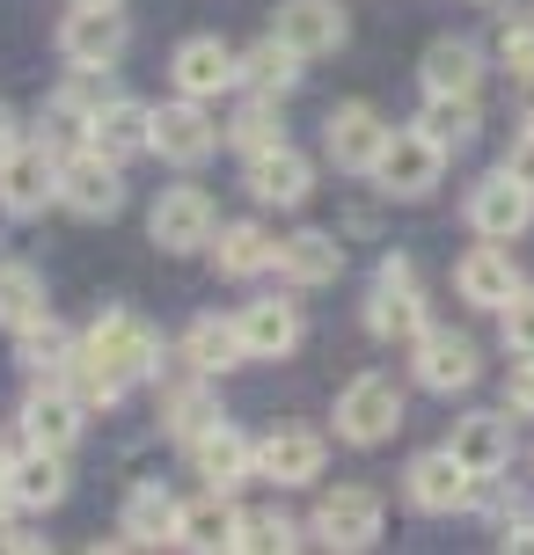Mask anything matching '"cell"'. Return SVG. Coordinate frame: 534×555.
<instances>
[{"instance_id": "obj_38", "label": "cell", "mask_w": 534, "mask_h": 555, "mask_svg": "<svg viewBox=\"0 0 534 555\" xmlns=\"http://www.w3.org/2000/svg\"><path fill=\"white\" fill-rule=\"evenodd\" d=\"M234 548L285 555V548H301V527H293L285 512H242V527H234Z\"/></svg>"}, {"instance_id": "obj_14", "label": "cell", "mask_w": 534, "mask_h": 555, "mask_svg": "<svg viewBox=\"0 0 534 555\" xmlns=\"http://www.w3.org/2000/svg\"><path fill=\"white\" fill-rule=\"evenodd\" d=\"M81 416H88L81 388H66V373H59V380H37V388H29L23 431H29V446H52V453H66V446L81 439Z\"/></svg>"}, {"instance_id": "obj_22", "label": "cell", "mask_w": 534, "mask_h": 555, "mask_svg": "<svg viewBox=\"0 0 534 555\" xmlns=\"http://www.w3.org/2000/svg\"><path fill=\"white\" fill-rule=\"evenodd\" d=\"M88 146H96V154H111V162L147 154V146H154V111L132 103V95H111L103 111L88 117Z\"/></svg>"}, {"instance_id": "obj_33", "label": "cell", "mask_w": 534, "mask_h": 555, "mask_svg": "<svg viewBox=\"0 0 534 555\" xmlns=\"http://www.w3.org/2000/svg\"><path fill=\"white\" fill-rule=\"evenodd\" d=\"M301 66H308V59L293 52V44H279V37H264V44H250V52H242V81H250L256 95H293V81H301Z\"/></svg>"}, {"instance_id": "obj_15", "label": "cell", "mask_w": 534, "mask_h": 555, "mask_svg": "<svg viewBox=\"0 0 534 555\" xmlns=\"http://www.w3.org/2000/svg\"><path fill=\"white\" fill-rule=\"evenodd\" d=\"M176 74V95H191V103H213V95H227V88L242 81V59L227 52L220 37H183L169 59Z\"/></svg>"}, {"instance_id": "obj_47", "label": "cell", "mask_w": 534, "mask_h": 555, "mask_svg": "<svg viewBox=\"0 0 534 555\" xmlns=\"http://www.w3.org/2000/svg\"><path fill=\"white\" fill-rule=\"evenodd\" d=\"M0 475H8V446H0Z\"/></svg>"}, {"instance_id": "obj_3", "label": "cell", "mask_w": 534, "mask_h": 555, "mask_svg": "<svg viewBox=\"0 0 534 555\" xmlns=\"http://www.w3.org/2000/svg\"><path fill=\"white\" fill-rule=\"evenodd\" d=\"M440 176H447V146L418 125H403V132L381 139V162H373V183L389 197H432L440 191Z\"/></svg>"}, {"instance_id": "obj_27", "label": "cell", "mask_w": 534, "mask_h": 555, "mask_svg": "<svg viewBox=\"0 0 534 555\" xmlns=\"http://www.w3.org/2000/svg\"><path fill=\"white\" fill-rule=\"evenodd\" d=\"M418 74H424V95H483V52L469 37H440Z\"/></svg>"}, {"instance_id": "obj_11", "label": "cell", "mask_w": 534, "mask_h": 555, "mask_svg": "<svg viewBox=\"0 0 534 555\" xmlns=\"http://www.w3.org/2000/svg\"><path fill=\"white\" fill-rule=\"evenodd\" d=\"M322 431H308V424H271L264 439H256V475L264 482H279V490H301V482H315L322 475Z\"/></svg>"}, {"instance_id": "obj_43", "label": "cell", "mask_w": 534, "mask_h": 555, "mask_svg": "<svg viewBox=\"0 0 534 555\" xmlns=\"http://www.w3.org/2000/svg\"><path fill=\"white\" fill-rule=\"evenodd\" d=\"M0 548H15V555H29V548H44V541H37V533H23V527H8V533H0Z\"/></svg>"}, {"instance_id": "obj_16", "label": "cell", "mask_w": 534, "mask_h": 555, "mask_svg": "<svg viewBox=\"0 0 534 555\" xmlns=\"http://www.w3.org/2000/svg\"><path fill=\"white\" fill-rule=\"evenodd\" d=\"M271 37H279V44H293L301 59H330V52H344L352 23H344L338 0H285L279 23H271Z\"/></svg>"}, {"instance_id": "obj_34", "label": "cell", "mask_w": 534, "mask_h": 555, "mask_svg": "<svg viewBox=\"0 0 534 555\" xmlns=\"http://www.w3.org/2000/svg\"><path fill=\"white\" fill-rule=\"evenodd\" d=\"M15 359H23L29 373H37V380H59V373L74 365V336L59 330L52 314H37L29 330H15Z\"/></svg>"}, {"instance_id": "obj_5", "label": "cell", "mask_w": 534, "mask_h": 555, "mask_svg": "<svg viewBox=\"0 0 534 555\" xmlns=\"http://www.w3.org/2000/svg\"><path fill=\"white\" fill-rule=\"evenodd\" d=\"M395 431H403V388H395L389 373H359L338 395V439L344 446H381Z\"/></svg>"}, {"instance_id": "obj_18", "label": "cell", "mask_w": 534, "mask_h": 555, "mask_svg": "<svg viewBox=\"0 0 534 555\" xmlns=\"http://www.w3.org/2000/svg\"><path fill=\"white\" fill-rule=\"evenodd\" d=\"M381 139H389V125L373 117V103H338L330 125H322V146H330V162H338L344 176H373Z\"/></svg>"}, {"instance_id": "obj_7", "label": "cell", "mask_w": 534, "mask_h": 555, "mask_svg": "<svg viewBox=\"0 0 534 555\" xmlns=\"http://www.w3.org/2000/svg\"><path fill=\"white\" fill-rule=\"evenodd\" d=\"M59 205H66L74 220H117V205H125V176H117V162L96 154V146L66 154V162H59Z\"/></svg>"}, {"instance_id": "obj_39", "label": "cell", "mask_w": 534, "mask_h": 555, "mask_svg": "<svg viewBox=\"0 0 534 555\" xmlns=\"http://www.w3.org/2000/svg\"><path fill=\"white\" fill-rule=\"evenodd\" d=\"M498 322H506V351H512V359H527V351H534V285H520V293L498 307Z\"/></svg>"}, {"instance_id": "obj_32", "label": "cell", "mask_w": 534, "mask_h": 555, "mask_svg": "<svg viewBox=\"0 0 534 555\" xmlns=\"http://www.w3.org/2000/svg\"><path fill=\"white\" fill-rule=\"evenodd\" d=\"M213 242H220V249H213V263H220V278H256V271H271V263H279V242H271L264 227H250V220L220 227Z\"/></svg>"}, {"instance_id": "obj_35", "label": "cell", "mask_w": 534, "mask_h": 555, "mask_svg": "<svg viewBox=\"0 0 534 555\" xmlns=\"http://www.w3.org/2000/svg\"><path fill=\"white\" fill-rule=\"evenodd\" d=\"M37 314H52L44 307V278L29 263H0V330H29Z\"/></svg>"}, {"instance_id": "obj_26", "label": "cell", "mask_w": 534, "mask_h": 555, "mask_svg": "<svg viewBox=\"0 0 534 555\" xmlns=\"http://www.w3.org/2000/svg\"><path fill=\"white\" fill-rule=\"evenodd\" d=\"M162 424H169L176 439L191 446L198 431H213V424H220V395H213V373H183V380H169V388H162Z\"/></svg>"}, {"instance_id": "obj_36", "label": "cell", "mask_w": 534, "mask_h": 555, "mask_svg": "<svg viewBox=\"0 0 534 555\" xmlns=\"http://www.w3.org/2000/svg\"><path fill=\"white\" fill-rule=\"evenodd\" d=\"M418 132H432L447 154H454V146H469V139H476V95H424Z\"/></svg>"}, {"instance_id": "obj_6", "label": "cell", "mask_w": 534, "mask_h": 555, "mask_svg": "<svg viewBox=\"0 0 534 555\" xmlns=\"http://www.w3.org/2000/svg\"><path fill=\"white\" fill-rule=\"evenodd\" d=\"M125 44H132V29L117 15V0H103V8H81V0H74V15L59 23L66 66H88V74H111L117 59H125Z\"/></svg>"}, {"instance_id": "obj_44", "label": "cell", "mask_w": 534, "mask_h": 555, "mask_svg": "<svg viewBox=\"0 0 534 555\" xmlns=\"http://www.w3.org/2000/svg\"><path fill=\"white\" fill-rule=\"evenodd\" d=\"M15 154V117H8V103H0V162Z\"/></svg>"}, {"instance_id": "obj_25", "label": "cell", "mask_w": 534, "mask_h": 555, "mask_svg": "<svg viewBox=\"0 0 534 555\" xmlns=\"http://www.w3.org/2000/svg\"><path fill=\"white\" fill-rule=\"evenodd\" d=\"M234 330H242V351L250 359H285L301 344V307L293 300H250L234 314Z\"/></svg>"}, {"instance_id": "obj_2", "label": "cell", "mask_w": 534, "mask_h": 555, "mask_svg": "<svg viewBox=\"0 0 534 555\" xmlns=\"http://www.w3.org/2000/svg\"><path fill=\"white\" fill-rule=\"evenodd\" d=\"M315 541L322 548H344L359 555L381 541V527H389V504H381V490H366V482H338V490H322V504H315Z\"/></svg>"}, {"instance_id": "obj_31", "label": "cell", "mask_w": 534, "mask_h": 555, "mask_svg": "<svg viewBox=\"0 0 534 555\" xmlns=\"http://www.w3.org/2000/svg\"><path fill=\"white\" fill-rule=\"evenodd\" d=\"M176 519H183V504H176L162 482H140V490L125 498V548H154V541H176Z\"/></svg>"}, {"instance_id": "obj_8", "label": "cell", "mask_w": 534, "mask_h": 555, "mask_svg": "<svg viewBox=\"0 0 534 555\" xmlns=\"http://www.w3.org/2000/svg\"><path fill=\"white\" fill-rule=\"evenodd\" d=\"M147 234H154V249H205L220 234V212H213V197L198 191V183H176V191L154 197Z\"/></svg>"}, {"instance_id": "obj_40", "label": "cell", "mask_w": 534, "mask_h": 555, "mask_svg": "<svg viewBox=\"0 0 534 555\" xmlns=\"http://www.w3.org/2000/svg\"><path fill=\"white\" fill-rule=\"evenodd\" d=\"M498 66H506L512 81H527V74H534V15L498 29Z\"/></svg>"}, {"instance_id": "obj_23", "label": "cell", "mask_w": 534, "mask_h": 555, "mask_svg": "<svg viewBox=\"0 0 534 555\" xmlns=\"http://www.w3.org/2000/svg\"><path fill=\"white\" fill-rule=\"evenodd\" d=\"M8 498H15V512H52L59 498H66V461H59L52 446H29V453H8Z\"/></svg>"}, {"instance_id": "obj_28", "label": "cell", "mask_w": 534, "mask_h": 555, "mask_svg": "<svg viewBox=\"0 0 534 555\" xmlns=\"http://www.w3.org/2000/svg\"><path fill=\"white\" fill-rule=\"evenodd\" d=\"M279 271L293 278V285H338V278H344V242L308 227V234L279 242Z\"/></svg>"}, {"instance_id": "obj_10", "label": "cell", "mask_w": 534, "mask_h": 555, "mask_svg": "<svg viewBox=\"0 0 534 555\" xmlns=\"http://www.w3.org/2000/svg\"><path fill=\"white\" fill-rule=\"evenodd\" d=\"M403 498L418 504V512H432V519H447V512H469V504H476V475L440 446V453H418V461L403 468Z\"/></svg>"}, {"instance_id": "obj_42", "label": "cell", "mask_w": 534, "mask_h": 555, "mask_svg": "<svg viewBox=\"0 0 534 555\" xmlns=\"http://www.w3.org/2000/svg\"><path fill=\"white\" fill-rule=\"evenodd\" d=\"M506 176H512V183H527V191H534V125H527V132H520V139H512V154H506Z\"/></svg>"}, {"instance_id": "obj_17", "label": "cell", "mask_w": 534, "mask_h": 555, "mask_svg": "<svg viewBox=\"0 0 534 555\" xmlns=\"http://www.w3.org/2000/svg\"><path fill=\"white\" fill-rule=\"evenodd\" d=\"M447 453L476 475V482H498V475L512 468V416H498V410L461 416V424H454V439H447Z\"/></svg>"}, {"instance_id": "obj_21", "label": "cell", "mask_w": 534, "mask_h": 555, "mask_svg": "<svg viewBox=\"0 0 534 555\" xmlns=\"http://www.w3.org/2000/svg\"><path fill=\"white\" fill-rule=\"evenodd\" d=\"M315 191V162L301 154V146H264V154H250V197L256 205H301V197Z\"/></svg>"}, {"instance_id": "obj_46", "label": "cell", "mask_w": 534, "mask_h": 555, "mask_svg": "<svg viewBox=\"0 0 534 555\" xmlns=\"http://www.w3.org/2000/svg\"><path fill=\"white\" fill-rule=\"evenodd\" d=\"M527 125H534V74H527Z\"/></svg>"}, {"instance_id": "obj_30", "label": "cell", "mask_w": 534, "mask_h": 555, "mask_svg": "<svg viewBox=\"0 0 534 555\" xmlns=\"http://www.w3.org/2000/svg\"><path fill=\"white\" fill-rule=\"evenodd\" d=\"M250 351H242V330H234V314H198L191 330H183V365H198V373H213L220 380L227 365H242Z\"/></svg>"}, {"instance_id": "obj_48", "label": "cell", "mask_w": 534, "mask_h": 555, "mask_svg": "<svg viewBox=\"0 0 534 555\" xmlns=\"http://www.w3.org/2000/svg\"><path fill=\"white\" fill-rule=\"evenodd\" d=\"M81 8H103V0H81Z\"/></svg>"}, {"instance_id": "obj_37", "label": "cell", "mask_w": 534, "mask_h": 555, "mask_svg": "<svg viewBox=\"0 0 534 555\" xmlns=\"http://www.w3.org/2000/svg\"><path fill=\"white\" fill-rule=\"evenodd\" d=\"M227 139H234L242 154H264V146H279V139H285L279 95H250V103L234 111V125H227Z\"/></svg>"}, {"instance_id": "obj_1", "label": "cell", "mask_w": 534, "mask_h": 555, "mask_svg": "<svg viewBox=\"0 0 534 555\" xmlns=\"http://www.w3.org/2000/svg\"><path fill=\"white\" fill-rule=\"evenodd\" d=\"M66 373H74L88 410H111V402H125L132 380H154L162 373V336L147 330L132 307H103L96 330L74 344V365Z\"/></svg>"}, {"instance_id": "obj_45", "label": "cell", "mask_w": 534, "mask_h": 555, "mask_svg": "<svg viewBox=\"0 0 534 555\" xmlns=\"http://www.w3.org/2000/svg\"><path fill=\"white\" fill-rule=\"evenodd\" d=\"M8 512H15V498H8V482H0V533H8Z\"/></svg>"}, {"instance_id": "obj_20", "label": "cell", "mask_w": 534, "mask_h": 555, "mask_svg": "<svg viewBox=\"0 0 534 555\" xmlns=\"http://www.w3.org/2000/svg\"><path fill=\"white\" fill-rule=\"evenodd\" d=\"M454 293L469 307H506L512 293H520V263H512L506 242H483V249H469L461 263H454Z\"/></svg>"}, {"instance_id": "obj_41", "label": "cell", "mask_w": 534, "mask_h": 555, "mask_svg": "<svg viewBox=\"0 0 534 555\" xmlns=\"http://www.w3.org/2000/svg\"><path fill=\"white\" fill-rule=\"evenodd\" d=\"M506 410H527L534 416V359H520L506 373Z\"/></svg>"}, {"instance_id": "obj_9", "label": "cell", "mask_w": 534, "mask_h": 555, "mask_svg": "<svg viewBox=\"0 0 534 555\" xmlns=\"http://www.w3.org/2000/svg\"><path fill=\"white\" fill-rule=\"evenodd\" d=\"M52 197H59V154L44 139H15V154L0 162V205H8L15 220H29V212H44Z\"/></svg>"}, {"instance_id": "obj_4", "label": "cell", "mask_w": 534, "mask_h": 555, "mask_svg": "<svg viewBox=\"0 0 534 555\" xmlns=\"http://www.w3.org/2000/svg\"><path fill=\"white\" fill-rule=\"evenodd\" d=\"M366 330L381 344H418L424 336V300H418V263L410 256H381L373 300H366Z\"/></svg>"}, {"instance_id": "obj_19", "label": "cell", "mask_w": 534, "mask_h": 555, "mask_svg": "<svg viewBox=\"0 0 534 555\" xmlns=\"http://www.w3.org/2000/svg\"><path fill=\"white\" fill-rule=\"evenodd\" d=\"M476 373H483V359H476L469 336H454V330H424L418 336V388L461 395V388H476Z\"/></svg>"}, {"instance_id": "obj_13", "label": "cell", "mask_w": 534, "mask_h": 555, "mask_svg": "<svg viewBox=\"0 0 534 555\" xmlns=\"http://www.w3.org/2000/svg\"><path fill=\"white\" fill-rule=\"evenodd\" d=\"M469 227H476L483 242H520V234L534 227V191H527V183H512L506 168L483 176L476 191H469Z\"/></svg>"}, {"instance_id": "obj_29", "label": "cell", "mask_w": 534, "mask_h": 555, "mask_svg": "<svg viewBox=\"0 0 534 555\" xmlns=\"http://www.w3.org/2000/svg\"><path fill=\"white\" fill-rule=\"evenodd\" d=\"M234 527H242V512L227 504V490H205L198 504H183V519H176V548H234Z\"/></svg>"}, {"instance_id": "obj_24", "label": "cell", "mask_w": 534, "mask_h": 555, "mask_svg": "<svg viewBox=\"0 0 534 555\" xmlns=\"http://www.w3.org/2000/svg\"><path fill=\"white\" fill-rule=\"evenodd\" d=\"M191 461H198V475H205L213 490H234V482H250V475H256V446L220 416L213 431H198V439H191Z\"/></svg>"}, {"instance_id": "obj_12", "label": "cell", "mask_w": 534, "mask_h": 555, "mask_svg": "<svg viewBox=\"0 0 534 555\" xmlns=\"http://www.w3.org/2000/svg\"><path fill=\"white\" fill-rule=\"evenodd\" d=\"M220 125L205 117V103H191V95H176L169 111H154V154L176 168H198V162H213L220 154Z\"/></svg>"}]
</instances>
